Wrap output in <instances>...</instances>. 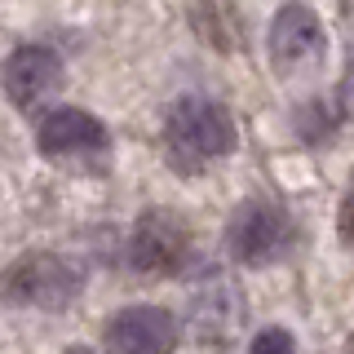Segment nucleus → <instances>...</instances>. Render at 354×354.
Instances as JSON below:
<instances>
[{"label": "nucleus", "instance_id": "3", "mask_svg": "<svg viewBox=\"0 0 354 354\" xmlns=\"http://www.w3.org/2000/svg\"><path fill=\"white\" fill-rule=\"evenodd\" d=\"M292 217L274 199H243L226 221V252L239 266L266 270L292 252Z\"/></svg>", "mask_w": 354, "mask_h": 354}, {"label": "nucleus", "instance_id": "2", "mask_svg": "<svg viewBox=\"0 0 354 354\" xmlns=\"http://www.w3.org/2000/svg\"><path fill=\"white\" fill-rule=\"evenodd\" d=\"M84 292V270L62 252L31 248L0 270V306L14 310H66Z\"/></svg>", "mask_w": 354, "mask_h": 354}, {"label": "nucleus", "instance_id": "7", "mask_svg": "<svg viewBox=\"0 0 354 354\" xmlns=\"http://www.w3.org/2000/svg\"><path fill=\"white\" fill-rule=\"evenodd\" d=\"M66 84V62L53 44H18L0 62V88L18 111H36Z\"/></svg>", "mask_w": 354, "mask_h": 354}, {"label": "nucleus", "instance_id": "14", "mask_svg": "<svg viewBox=\"0 0 354 354\" xmlns=\"http://www.w3.org/2000/svg\"><path fill=\"white\" fill-rule=\"evenodd\" d=\"M66 354H93V350H88V346H71V350H66Z\"/></svg>", "mask_w": 354, "mask_h": 354}, {"label": "nucleus", "instance_id": "12", "mask_svg": "<svg viewBox=\"0 0 354 354\" xmlns=\"http://www.w3.org/2000/svg\"><path fill=\"white\" fill-rule=\"evenodd\" d=\"M341 115L354 120V44H350V58H346V75H341Z\"/></svg>", "mask_w": 354, "mask_h": 354}, {"label": "nucleus", "instance_id": "9", "mask_svg": "<svg viewBox=\"0 0 354 354\" xmlns=\"http://www.w3.org/2000/svg\"><path fill=\"white\" fill-rule=\"evenodd\" d=\"M297 133L310 142V147H319V142H332V120H328V102H306L301 115H297Z\"/></svg>", "mask_w": 354, "mask_h": 354}, {"label": "nucleus", "instance_id": "10", "mask_svg": "<svg viewBox=\"0 0 354 354\" xmlns=\"http://www.w3.org/2000/svg\"><path fill=\"white\" fill-rule=\"evenodd\" d=\"M248 354H297V337L279 324L257 328V337L248 341Z\"/></svg>", "mask_w": 354, "mask_h": 354}, {"label": "nucleus", "instance_id": "5", "mask_svg": "<svg viewBox=\"0 0 354 354\" xmlns=\"http://www.w3.org/2000/svg\"><path fill=\"white\" fill-rule=\"evenodd\" d=\"M266 53H270V66L283 80L319 71V62L328 53V36H324L319 14L301 0H283L270 18V31H266Z\"/></svg>", "mask_w": 354, "mask_h": 354}, {"label": "nucleus", "instance_id": "1", "mask_svg": "<svg viewBox=\"0 0 354 354\" xmlns=\"http://www.w3.org/2000/svg\"><path fill=\"white\" fill-rule=\"evenodd\" d=\"M239 147V129L230 111L208 93H182L164 111V160L173 173L195 177L230 160Z\"/></svg>", "mask_w": 354, "mask_h": 354}, {"label": "nucleus", "instance_id": "8", "mask_svg": "<svg viewBox=\"0 0 354 354\" xmlns=\"http://www.w3.org/2000/svg\"><path fill=\"white\" fill-rule=\"evenodd\" d=\"M102 341L111 354H173L177 341H182V324H177L173 310L138 301L106 319Z\"/></svg>", "mask_w": 354, "mask_h": 354}, {"label": "nucleus", "instance_id": "4", "mask_svg": "<svg viewBox=\"0 0 354 354\" xmlns=\"http://www.w3.org/2000/svg\"><path fill=\"white\" fill-rule=\"evenodd\" d=\"M195 257L191 226L173 208H142L129 230V266L138 274H186Z\"/></svg>", "mask_w": 354, "mask_h": 354}, {"label": "nucleus", "instance_id": "13", "mask_svg": "<svg viewBox=\"0 0 354 354\" xmlns=\"http://www.w3.org/2000/svg\"><path fill=\"white\" fill-rule=\"evenodd\" d=\"M341 354H354V332L346 337V346H341Z\"/></svg>", "mask_w": 354, "mask_h": 354}, {"label": "nucleus", "instance_id": "11", "mask_svg": "<svg viewBox=\"0 0 354 354\" xmlns=\"http://www.w3.org/2000/svg\"><path fill=\"white\" fill-rule=\"evenodd\" d=\"M337 239L346 248H354V173H350V186L341 195V204H337Z\"/></svg>", "mask_w": 354, "mask_h": 354}, {"label": "nucleus", "instance_id": "6", "mask_svg": "<svg viewBox=\"0 0 354 354\" xmlns=\"http://www.w3.org/2000/svg\"><path fill=\"white\" fill-rule=\"evenodd\" d=\"M36 151L58 164H97L111 155V129L84 106H44L36 120Z\"/></svg>", "mask_w": 354, "mask_h": 354}]
</instances>
